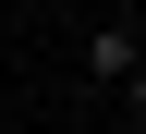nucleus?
I'll list each match as a JSON object with an SVG mask.
<instances>
[{
  "instance_id": "2",
  "label": "nucleus",
  "mask_w": 146,
  "mask_h": 134,
  "mask_svg": "<svg viewBox=\"0 0 146 134\" xmlns=\"http://www.w3.org/2000/svg\"><path fill=\"white\" fill-rule=\"evenodd\" d=\"M122 98H134V110H146V61H134V85H122Z\"/></svg>"
},
{
  "instance_id": "1",
  "label": "nucleus",
  "mask_w": 146,
  "mask_h": 134,
  "mask_svg": "<svg viewBox=\"0 0 146 134\" xmlns=\"http://www.w3.org/2000/svg\"><path fill=\"white\" fill-rule=\"evenodd\" d=\"M134 61H146V49H134V25H98V73H110V85H134Z\"/></svg>"
}]
</instances>
